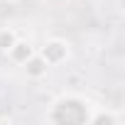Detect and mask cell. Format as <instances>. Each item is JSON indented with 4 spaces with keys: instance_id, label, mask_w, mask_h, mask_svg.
Here are the masks:
<instances>
[{
    "instance_id": "obj_1",
    "label": "cell",
    "mask_w": 125,
    "mask_h": 125,
    "mask_svg": "<svg viewBox=\"0 0 125 125\" xmlns=\"http://www.w3.org/2000/svg\"><path fill=\"white\" fill-rule=\"evenodd\" d=\"M49 123H56V125H81V123H88V103L79 96H61L49 115H47Z\"/></svg>"
},
{
    "instance_id": "obj_2",
    "label": "cell",
    "mask_w": 125,
    "mask_h": 125,
    "mask_svg": "<svg viewBox=\"0 0 125 125\" xmlns=\"http://www.w3.org/2000/svg\"><path fill=\"white\" fill-rule=\"evenodd\" d=\"M42 59L47 61L49 66H56V64H64L69 59V44L64 39H49L44 47H42Z\"/></svg>"
},
{
    "instance_id": "obj_3",
    "label": "cell",
    "mask_w": 125,
    "mask_h": 125,
    "mask_svg": "<svg viewBox=\"0 0 125 125\" xmlns=\"http://www.w3.org/2000/svg\"><path fill=\"white\" fill-rule=\"evenodd\" d=\"M22 66H25V71H27V76H30V79H42V76L47 74V69H49V64L42 59V54H37V52L25 61Z\"/></svg>"
},
{
    "instance_id": "obj_4",
    "label": "cell",
    "mask_w": 125,
    "mask_h": 125,
    "mask_svg": "<svg viewBox=\"0 0 125 125\" xmlns=\"http://www.w3.org/2000/svg\"><path fill=\"white\" fill-rule=\"evenodd\" d=\"M5 54H8V56L15 61V64H25V61H27V59L34 54V49H32V44H30V42H22V39H17V42H15V44H12V47L5 52Z\"/></svg>"
},
{
    "instance_id": "obj_5",
    "label": "cell",
    "mask_w": 125,
    "mask_h": 125,
    "mask_svg": "<svg viewBox=\"0 0 125 125\" xmlns=\"http://www.w3.org/2000/svg\"><path fill=\"white\" fill-rule=\"evenodd\" d=\"M88 123H93V125H115L118 123V118L110 113V110H96L93 115H88Z\"/></svg>"
},
{
    "instance_id": "obj_6",
    "label": "cell",
    "mask_w": 125,
    "mask_h": 125,
    "mask_svg": "<svg viewBox=\"0 0 125 125\" xmlns=\"http://www.w3.org/2000/svg\"><path fill=\"white\" fill-rule=\"evenodd\" d=\"M15 42H17V34H15L12 30H8V27L0 30V52H8Z\"/></svg>"
}]
</instances>
